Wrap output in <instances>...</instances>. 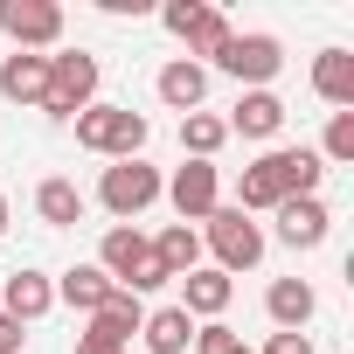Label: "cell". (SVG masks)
<instances>
[{"mask_svg": "<svg viewBox=\"0 0 354 354\" xmlns=\"http://www.w3.org/2000/svg\"><path fill=\"white\" fill-rule=\"evenodd\" d=\"M319 174H326V160H319L313 146H278V153H264V160L243 167L230 209L257 216V209H278V202H292V195H319Z\"/></svg>", "mask_w": 354, "mask_h": 354, "instance_id": "obj_1", "label": "cell"}, {"mask_svg": "<svg viewBox=\"0 0 354 354\" xmlns=\"http://www.w3.org/2000/svg\"><path fill=\"white\" fill-rule=\"evenodd\" d=\"M77 146L84 153H104V160H139L146 118L132 104H91V111H77Z\"/></svg>", "mask_w": 354, "mask_h": 354, "instance_id": "obj_2", "label": "cell"}, {"mask_svg": "<svg viewBox=\"0 0 354 354\" xmlns=\"http://www.w3.org/2000/svg\"><path fill=\"white\" fill-rule=\"evenodd\" d=\"M160 195H167V181H160V167H146V160H111V167H104V181H97V202H104L118 223L146 216Z\"/></svg>", "mask_w": 354, "mask_h": 354, "instance_id": "obj_3", "label": "cell"}, {"mask_svg": "<svg viewBox=\"0 0 354 354\" xmlns=\"http://www.w3.org/2000/svg\"><path fill=\"white\" fill-rule=\"evenodd\" d=\"M91 97H97V56L56 49L49 56V97H42V111L49 118H77V111H91Z\"/></svg>", "mask_w": 354, "mask_h": 354, "instance_id": "obj_4", "label": "cell"}, {"mask_svg": "<svg viewBox=\"0 0 354 354\" xmlns=\"http://www.w3.org/2000/svg\"><path fill=\"white\" fill-rule=\"evenodd\" d=\"M195 236H209V250H216V271L230 278V271H250L257 257H264V230L243 216V209H216Z\"/></svg>", "mask_w": 354, "mask_h": 354, "instance_id": "obj_5", "label": "cell"}, {"mask_svg": "<svg viewBox=\"0 0 354 354\" xmlns=\"http://www.w3.org/2000/svg\"><path fill=\"white\" fill-rule=\"evenodd\" d=\"M0 35L28 56H42V49L63 42V8L56 0H0Z\"/></svg>", "mask_w": 354, "mask_h": 354, "instance_id": "obj_6", "label": "cell"}, {"mask_svg": "<svg viewBox=\"0 0 354 354\" xmlns=\"http://www.w3.org/2000/svg\"><path fill=\"white\" fill-rule=\"evenodd\" d=\"M216 70H230L250 91H271V77L285 70V42L278 35H230V49L216 56Z\"/></svg>", "mask_w": 354, "mask_h": 354, "instance_id": "obj_7", "label": "cell"}, {"mask_svg": "<svg viewBox=\"0 0 354 354\" xmlns=\"http://www.w3.org/2000/svg\"><path fill=\"white\" fill-rule=\"evenodd\" d=\"M167 202L181 209V223H209V216L223 209V174H216V160H188V167H174Z\"/></svg>", "mask_w": 354, "mask_h": 354, "instance_id": "obj_8", "label": "cell"}, {"mask_svg": "<svg viewBox=\"0 0 354 354\" xmlns=\"http://www.w3.org/2000/svg\"><path fill=\"white\" fill-rule=\"evenodd\" d=\"M271 216H278V243H292V250H319L326 230H333V216H326L319 195H292V202H278Z\"/></svg>", "mask_w": 354, "mask_h": 354, "instance_id": "obj_9", "label": "cell"}, {"mask_svg": "<svg viewBox=\"0 0 354 354\" xmlns=\"http://www.w3.org/2000/svg\"><path fill=\"white\" fill-rule=\"evenodd\" d=\"M230 292H236V285H230L216 264H195V271L181 278V299H174V306L202 326V319H223V313H230Z\"/></svg>", "mask_w": 354, "mask_h": 354, "instance_id": "obj_10", "label": "cell"}, {"mask_svg": "<svg viewBox=\"0 0 354 354\" xmlns=\"http://www.w3.org/2000/svg\"><path fill=\"white\" fill-rule=\"evenodd\" d=\"M56 306V278L49 271H15V278H0V313H8V319H42Z\"/></svg>", "mask_w": 354, "mask_h": 354, "instance_id": "obj_11", "label": "cell"}, {"mask_svg": "<svg viewBox=\"0 0 354 354\" xmlns=\"http://www.w3.org/2000/svg\"><path fill=\"white\" fill-rule=\"evenodd\" d=\"M0 97L8 104H42L49 97V56H28V49L0 56Z\"/></svg>", "mask_w": 354, "mask_h": 354, "instance_id": "obj_12", "label": "cell"}, {"mask_svg": "<svg viewBox=\"0 0 354 354\" xmlns=\"http://www.w3.org/2000/svg\"><path fill=\"white\" fill-rule=\"evenodd\" d=\"M223 125L243 132V139H278V132H285V97H278V91H243Z\"/></svg>", "mask_w": 354, "mask_h": 354, "instance_id": "obj_13", "label": "cell"}, {"mask_svg": "<svg viewBox=\"0 0 354 354\" xmlns=\"http://www.w3.org/2000/svg\"><path fill=\"white\" fill-rule=\"evenodd\" d=\"M264 313H271L278 333H306V319L319 313V292H313L306 278H278V285L264 292Z\"/></svg>", "mask_w": 354, "mask_h": 354, "instance_id": "obj_14", "label": "cell"}, {"mask_svg": "<svg viewBox=\"0 0 354 354\" xmlns=\"http://www.w3.org/2000/svg\"><path fill=\"white\" fill-rule=\"evenodd\" d=\"M153 91H160V104H167V111H181V118H188V111H202V97H209V70H202V63H188V56H174V63L160 70V84H153Z\"/></svg>", "mask_w": 354, "mask_h": 354, "instance_id": "obj_15", "label": "cell"}, {"mask_svg": "<svg viewBox=\"0 0 354 354\" xmlns=\"http://www.w3.org/2000/svg\"><path fill=\"white\" fill-rule=\"evenodd\" d=\"M146 250H153V243H146L132 223H111V230H104V243H97V271H104V278L125 292V278L139 271V257H146Z\"/></svg>", "mask_w": 354, "mask_h": 354, "instance_id": "obj_16", "label": "cell"}, {"mask_svg": "<svg viewBox=\"0 0 354 354\" xmlns=\"http://www.w3.org/2000/svg\"><path fill=\"white\" fill-rule=\"evenodd\" d=\"M146 326V299H132V292H111L97 313H91V333L97 340H111V347H125L132 354V333Z\"/></svg>", "mask_w": 354, "mask_h": 354, "instance_id": "obj_17", "label": "cell"}, {"mask_svg": "<svg viewBox=\"0 0 354 354\" xmlns=\"http://www.w3.org/2000/svg\"><path fill=\"white\" fill-rule=\"evenodd\" d=\"M313 91H319L333 111H354V49H319V63H313Z\"/></svg>", "mask_w": 354, "mask_h": 354, "instance_id": "obj_18", "label": "cell"}, {"mask_svg": "<svg viewBox=\"0 0 354 354\" xmlns=\"http://www.w3.org/2000/svg\"><path fill=\"white\" fill-rule=\"evenodd\" d=\"M35 216H42L49 230H77V223H84V188L63 181V174H49V181L35 188Z\"/></svg>", "mask_w": 354, "mask_h": 354, "instance_id": "obj_19", "label": "cell"}, {"mask_svg": "<svg viewBox=\"0 0 354 354\" xmlns=\"http://www.w3.org/2000/svg\"><path fill=\"white\" fill-rule=\"evenodd\" d=\"M139 333H146V347H153V354H188V347H195V319H188L181 306H153Z\"/></svg>", "mask_w": 354, "mask_h": 354, "instance_id": "obj_20", "label": "cell"}, {"mask_svg": "<svg viewBox=\"0 0 354 354\" xmlns=\"http://www.w3.org/2000/svg\"><path fill=\"white\" fill-rule=\"evenodd\" d=\"M230 35H236V28H230V15L202 0V15H195V21L181 28V42H188V63H195V56H209V63H216V56L230 49ZM209 63H202V70H209Z\"/></svg>", "mask_w": 354, "mask_h": 354, "instance_id": "obj_21", "label": "cell"}, {"mask_svg": "<svg viewBox=\"0 0 354 354\" xmlns=\"http://www.w3.org/2000/svg\"><path fill=\"white\" fill-rule=\"evenodd\" d=\"M111 292H118V285H111L97 264H70V271L56 278V299H63V306H77V313H97Z\"/></svg>", "mask_w": 354, "mask_h": 354, "instance_id": "obj_22", "label": "cell"}, {"mask_svg": "<svg viewBox=\"0 0 354 354\" xmlns=\"http://www.w3.org/2000/svg\"><path fill=\"white\" fill-rule=\"evenodd\" d=\"M153 257H160V264H167L174 278H188V271L202 264V236H195L188 223H167V230L153 236Z\"/></svg>", "mask_w": 354, "mask_h": 354, "instance_id": "obj_23", "label": "cell"}, {"mask_svg": "<svg viewBox=\"0 0 354 354\" xmlns=\"http://www.w3.org/2000/svg\"><path fill=\"white\" fill-rule=\"evenodd\" d=\"M181 146H188V160H216V153L230 146V125H223L216 111H188V118H181Z\"/></svg>", "mask_w": 354, "mask_h": 354, "instance_id": "obj_24", "label": "cell"}, {"mask_svg": "<svg viewBox=\"0 0 354 354\" xmlns=\"http://www.w3.org/2000/svg\"><path fill=\"white\" fill-rule=\"evenodd\" d=\"M319 160H333V167H347V160H354V111H333V118H326Z\"/></svg>", "mask_w": 354, "mask_h": 354, "instance_id": "obj_25", "label": "cell"}, {"mask_svg": "<svg viewBox=\"0 0 354 354\" xmlns=\"http://www.w3.org/2000/svg\"><path fill=\"white\" fill-rule=\"evenodd\" d=\"M195 354H250V347L236 340V326H223V319H202V326H195Z\"/></svg>", "mask_w": 354, "mask_h": 354, "instance_id": "obj_26", "label": "cell"}, {"mask_svg": "<svg viewBox=\"0 0 354 354\" xmlns=\"http://www.w3.org/2000/svg\"><path fill=\"white\" fill-rule=\"evenodd\" d=\"M160 285H174V271H167V264L146 250V257H139V271L125 278V292H132V299H146V292H160Z\"/></svg>", "mask_w": 354, "mask_h": 354, "instance_id": "obj_27", "label": "cell"}, {"mask_svg": "<svg viewBox=\"0 0 354 354\" xmlns=\"http://www.w3.org/2000/svg\"><path fill=\"white\" fill-rule=\"evenodd\" d=\"M264 354H313V340H306V333H271Z\"/></svg>", "mask_w": 354, "mask_h": 354, "instance_id": "obj_28", "label": "cell"}, {"mask_svg": "<svg viewBox=\"0 0 354 354\" xmlns=\"http://www.w3.org/2000/svg\"><path fill=\"white\" fill-rule=\"evenodd\" d=\"M21 340H28V333H21V319L0 313V354H21Z\"/></svg>", "mask_w": 354, "mask_h": 354, "instance_id": "obj_29", "label": "cell"}, {"mask_svg": "<svg viewBox=\"0 0 354 354\" xmlns=\"http://www.w3.org/2000/svg\"><path fill=\"white\" fill-rule=\"evenodd\" d=\"M77 354H125V347H111V340H97V333H84V340H77Z\"/></svg>", "mask_w": 354, "mask_h": 354, "instance_id": "obj_30", "label": "cell"}, {"mask_svg": "<svg viewBox=\"0 0 354 354\" xmlns=\"http://www.w3.org/2000/svg\"><path fill=\"white\" fill-rule=\"evenodd\" d=\"M0 236H8V195H0Z\"/></svg>", "mask_w": 354, "mask_h": 354, "instance_id": "obj_31", "label": "cell"}]
</instances>
